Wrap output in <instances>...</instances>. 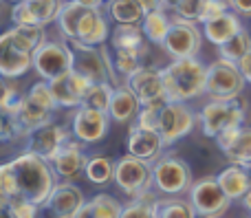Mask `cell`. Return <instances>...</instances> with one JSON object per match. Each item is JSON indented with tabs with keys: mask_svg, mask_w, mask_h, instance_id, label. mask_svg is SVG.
Returning <instances> with one entry per match:
<instances>
[{
	"mask_svg": "<svg viewBox=\"0 0 251 218\" xmlns=\"http://www.w3.org/2000/svg\"><path fill=\"white\" fill-rule=\"evenodd\" d=\"M75 51V71L84 75L86 79L95 82H113L115 86L119 82V75L113 69V60L110 53L106 51V47H91V44H82V42H71Z\"/></svg>",
	"mask_w": 251,
	"mask_h": 218,
	"instance_id": "cell-6",
	"label": "cell"
},
{
	"mask_svg": "<svg viewBox=\"0 0 251 218\" xmlns=\"http://www.w3.org/2000/svg\"><path fill=\"white\" fill-rule=\"evenodd\" d=\"M88 154L84 152L82 141H66L60 150L55 152V157L51 159V166L55 170V174L64 181H75L79 174L86 172Z\"/></svg>",
	"mask_w": 251,
	"mask_h": 218,
	"instance_id": "cell-19",
	"label": "cell"
},
{
	"mask_svg": "<svg viewBox=\"0 0 251 218\" xmlns=\"http://www.w3.org/2000/svg\"><path fill=\"white\" fill-rule=\"evenodd\" d=\"M22 101H25V95H20L16 86H11L9 82L2 84V97H0V110L9 115H18L22 108Z\"/></svg>",
	"mask_w": 251,
	"mask_h": 218,
	"instance_id": "cell-39",
	"label": "cell"
},
{
	"mask_svg": "<svg viewBox=\"0 0 251 218\" xmlns=\"http://www.w3.org/2000/svg\"><path fill=\"white\" fill-rule=\"evenodd\" d=\"M245 75L240 73L238 62L214 60L207 64V95L209 99H238L245 91Z\"/></svg>",
	"mask_w": 251,
	"mask_h": 218,
	"instance_id": "cell-8",
	"label": "cell"
},
{
	"mask_svg": "<svg viewBox=\"0 0 251 218\" xmlns=\"http://www.w3.org/2000/svg\"><path fill=\"white\" fill-rule=\"evenodd\" d=\"M9 166H11L13 176H16L18 196H25L33 201L35 205L44 207V203L49 201V196L55 190L57 179H60L53 170L51 161L26 150L25 154L9 161Z\"/></svg>",
	"mask_w": 251,
	"mask_h": 218,
	"instance_id": "cell-1",
	"label": "cell"
},
{
	"mask_svg": "<svg viewBox=\"0 0 251 218\" xmlns=\"http://www.w3.org/2000/svg\"><path fill=\"white\" fill-rule=\"evenodd\" d=\"M124 205L110 194H97L79 210L75 218H122Z\"/></svg>",
	"mask_w": 251,
	"mask_h": 218,
	"instance_id": "cell-29",
	"label": "cell"
},
{
	"mask_svg": "<svg viewBox=\"0 0 251 218\" xmlns=\"http://www.w3.org/2000/svg\"><path fill=\"white\" fill-rule=\"evenodd\" d=\"M238 66H240V73H243L245 79H247V84H251V51L238 62Z\"/></svg>",
	"mask_w": 251,
	"mask_h": 218,
	"instance_id": "cell-46",
	"label": "cell"
},
{
	"mask_svg": "<svg viewBox=\"0 0 251 218\" xmlns=\"http://www.w3.org/2000/svg\"><path fill=\"white\" fill-rule=\"evenodd\" d=\"M240 18H243L240 13H236L234 9H229V11H225V13H221V16L212 18V20L203 22L205 40H207V42H212L216 48L223 47V44L229 42V40L245 26Z\"/></svg>",
	"mask_w": 251,
	"mask_h": 218,
	"instance_id": "cell-24",
	"label": "cell"
},
{
	"mask_svg": "<svg viewBox=\"0 0 251 218\" xmlns=\"http://www.w3.org/2000/svg\"><path fill=\"white\" fill-rule=\"evenodd\" d=\"M229 2L236 13H240L243 18H251V0H229Z\"/></svg>",
	"mask_w": 251,
	"mask_h": 218,
	"instance_id": "cell-44",
	"label": "cell"
},
{
	"mask_svg": "<svg viewBox=\"0 0 251 218\" xmlns=\"http://www.w3.org/2000/svg\"><path fill=\"white\" fill-rule=\"evenodd\" d=\"M0 203H4L16 218H38V207L40 205H35L33 201H29V198H25V196L2 198Z\"/></svg>",
	"mask_w": 251,
	"mask_h": 218,
	"instance_id": "cell-40",
	"label": "cell"
},
{
	"mask_svg": "<svg viewBox=\"0 0 251 218\" xmlns=\"http://www.w3.org/2000/svg\"><path fill=\"white\" fill-rule=\"evenodd\" d=\"M134 95L139 97L141 104H156V101H168L165 95V82H163V69L156 66H139L128 79H126Z\"/></svg>",
	"mask_w": 251,
	"mask_h": 218,
	"instance_id": "cell-15",
	"label": "cell"
},
{
	"mask_svg": "<svg viewBox=\"0 0 251 218\" xmlns=\"http://www.w3.org/2000/svg\"><path fill=\"white\" fill-rule=\"evenodd\" d=\"M203 29L199 26V22L185 20V18H172V26L168 31V38L161 44L165 53L172 60H181V57H196L203 47Z\"/></svg>",
	"mask_w": 251,
	"mask_h": 218,
	"instance_id": "cell-11",
	"label": "cell"
},
{
	"mask_svg": "<svg viewBox=\"0 0 251 218\" xmlns=\"http://www.w3.org/2000/svg\"><path fill=\"white\" fill-rule=\"evenodd\" d=\"M115 183L130 198L148 196L154 188L152 163L128 152L119 161H115Z\"/></svg>",
	"mask_w": 251,
	"mask_h": 218,
	"instance_id": "cell-4",
	"label": "cell"
},
{
	"mask_svg": "<svg viewBox=\"0 0 251 218\" xmlns=\"http://www.w3.org/2000/svg\"><path fill=\"white\" fill-rule=\"evenodd\" d=\"M33 57L35 53L20 48L2 33L0 38V75L4 79H18L29 71H33Z\"/></svg>",
	"mask_w": 251,
	"mask_h": 218,
	"instance_id": "cell-21",
	"label": "cell"
},
{
	"mask_svg": "<svg viewBox=\"0 0 251 218\" xmlns=\"http://www.w3.org/2000/svg\"><path fill=\"white\" fill-rule=\"evenodd\" d=\"M84 205H86V198L82 190L71 181H62L44 203V210L51 214V218H75Z\"/></svg>",
	"mask_w": 251,
	"mask_h": 218,
	"instance_id": "cell-18",
	"label": "cell"
},
{
	"mask_svg": "<svg viewBox=\"0 0 251 218\" xmlns=\"http://www.w3.org/2000/svg\"><path fill=\"white\" fill-rule=\"evenodd\" d=\"M64 0H18L11 7V22L26 26H44L57 22Z\"/></svg>",
	"mask_w": 251,
	"mask_h": 218,
	"instance_id": "cell-14",
	"label": "cell"
},
{
	"mask_svg": "<svg viewBox=\"0 0 251 218\" xmlns=\"http://www.w3.org/2000/svg\"><path fill=\"white\" fill-rule=\"evenodd\" d=\"M71 132L73 130L60 126V123L49 121V123H44V126L29 130V135H26V150L51 161L57 150L71 139Z\"/></svg>",
	"mask_w": 251,
	"mask_h": 218,
	"instance_id": "cell-17",
	"label": "cell"
},
{
	"mask_svg": "<svg viewBox=\"0 0 251 218\" xmlns=\"http://www.w3.org/2000/svg\"><path fill=\"white\" fill-rule=\"evenodd\" d=\"M122 218H159V198L152 196V192L148 196L132 198L124 205Z\"/></svg>",
	"mask_w": 251,
	"mask_h": 218,
	"instance_id": "cell-33",
	"label": "cell"
},
{
	"mask_svg": "<svg viewBox=\"0 0 251 218\" xmlns=\"http://www.w3.org/2000/svg\"><path fill=\"white\" fill-rule=\"evenodd\" d=\"M165 145L168 144H165V139L161 137L159 130L130 126V132H128V152L130 154L143 159V161L154 163L156 159H161V152H163Z\"/></svg>",
	"mask_w": 251,
	"mask_h": 218,
	"instance_id": "cell-23",
	"label": "cell"
},
{
	"mask_svg": "<svg viewBox=\"0 0 251 218\" xmlns=\"http://www.w3.org/2000/svg\"><path fill=\"white\" fill-rule=\"evenodd\" d=\"M113 93H115L113 82H95V84H91V88H88L86 97H84V104L108 113L110 101H113Z\"/></svg>",
	"mask_w": 251,
	"mask_h": 218,
	"instance_id": "cell-35",
	"label": "cell"
},
{
	"mask_svg": "<svg viewBox=\"0 0 251 218\" xmlns=\"http://www.w3.org/2000/svg\"><path fill=\"white\" fill-rule=\"evenodd\" d=\"M218 183H221V188L225 190V194L231 198V201L243 198L251 188L249 168H243V166H238V163H231L229 168H225V170L218 174Z\"/></svg>",
	"mask_w": 251,
	"mask_h": 218,
	"instance_id": "cell-27",
	"label": "cell"
},
{
	"mask_svg": "<svg viewBox=\"0 0 251 218\" xmlns=\"http://www.w3.org/2000/svg\"><path fill=\"white\" fill-rule=\"evenodd\" d=\"M110 24L108 18L104 16L101 9L86 7L77 22V31H75V40L71 42H82L91 44V47H104L106 40H110Z\"/></svg>",
	"mask_w": 251,
	"mask_h": 218,
	"instance_id": "cell-20",
	"label": "cell"
},
{
	"mask_svg": "<svg viewBox=\"0 0 251 218\" xmlns=\"http://www.w3.org/2000/svg\"><path fill=\"white\" fill-rule=\"evenodd\" d=\"M172 18L168 13V9H156V11H148L146 18L141 22V29L146 33V38L150 40L152 44H163L165 38H168V31L172 26Z\"/></svg>",
	"mask_w": 251,
	"mask_h": 218,
	"instance_id": "cell-30",
	"label": "cell"
},
{
	"mask_svg": "<svg viewBox=\"0 0 251 218\" xmlns=\"http://www.w3.org/2000/svg\"><path fill=\"white\" fill-rule=\"evenodd\" d=\"M9 2H11V4H13V2H18V0H9Z\"/></svg>",
	"mask_w": 251,
	"mask_h": 218,
	"instance_id": "cell-50",
	"label": "cell"
},
{
	"mask_svg": "<svg viewBox=\"0 0 251 218\" xmlns=\"http://www.w3.org/2000/svg\"><path fill=\"white\" fill-rule=\"evenodd\" d=\"M199 212L190 203V198H159V218H196Z\"/></svg>",
	"mask_w": 251,
	"mask_h": 218,
	"instance_id": "cell-34",
	"label": "cell"
},
{
	"mask_svg": "<svg viewBox=\"0 0 251 218\" xmlns=\"http://www.w3.org/2000/svg\"><path fill=\"white\" fill-rule=\"evenodd\" d=\"M229 9H231V2H229V0H207L201 24H203V22H207V20H212V18H216V16H221V13L229 11Z\"/></svg>",
	"mask_w": 251,
	"mask_h": 218,
	"instance_id": "cell-43",
	"label": "cell"
},
{
	"mask_svg": "<svg viewBox=\"0 0 251 218\" xmlns=\"http://www.w3.org/2000/svg\"><path fill=\"white\" fill-rule=\"evenodd\" d=\"M163 104H161V101H156V104H141V110H139V115H137V119H134L132 126L152 128V130H156V128H159V115H161Z\"/></svg>",
	"mask_w": 251,
	"mask_h": 218,
	"instance_id": "cell-41",
	"label": "cell"
},
{
	"mask_svg": "<svg viewBox=\"0 0 251 218\" xmlns=\"http://www.w3.org/2000/svg\"><path fill=\"white\" fill-rule=\"evenodd\" d=\"M168 101H190L207 93V64L199 57L172 60L163 69Z\"/></svg>",
	"mask_w": 251,
	"mask_h": 218,
	"instance_id": "cell-2",
	"label": "cell"
},
{
	"mask_svg": "<svg viewBox=\"0 0 251 218\" xmlns=\"http://www.w3.org/2000/svg\"><path fill=\"white\" fill-rule=\"evenodd\" d=\"M29 130L25 128V123L18 119V115L2 113V123H0V139L4 144H13L18 139H26Z\"/></svg>",
	"mask_w": 251,
	"mask_h": 218,
	"instance_id": "cell-38",
	"label": "cell"
},
{
	"mask_svg": "<svg viewBox=\"0 0 251 218\" xmlns=\"http://www.w3.org/2000/svg\"><path fill=\"white\" fill-rule=\"evenodd\" d=\"M0 214H2V218H16V216L11 214V210L4 205V203H2V207H0Z\"/></svg>",
	"mask_w": 251,
	"mask_h": 218,
	"instance_id": "cell-49",
	"label": "cell"
},
{
	"mask_svg": "<svg viewBox=\"0 0 251 218\" xmlns=\"http://www.w3.org/2000/svg\"><path fill=\"white\" fill-rule=\"evenodd\" d=\"M106 9L115 24H141L148 13L139 0H108Z\"/></svg>",
	"mask_w": 251,
	"mask_h": 218,
	"instance_id": "cell-28",
	"label": "cell"
},
{
	"mask_svg": "<svg viewBox=\"0 0 251 218\" xmlns=\"http://www.w3.org/2000/svg\"><path fill=\"white\" fill-rule=\"evenodd\" d=\"M240 201H243V207H245V210H247L249 214H251V188H249V192L245 194L243 198H240Z\"/></svg>",
	"mask_w": 251,
	"mask_h": 218,
	"instance_id": "cell-48",
	"label": "cell"
},
{
	"mask_svg": "<svg viewBox=\"0 0 251 218\" xmlns=\"http://www.w3.org/2000/svg\"><path fill=\"white\" fill-rule=\"evenodd\" d=\"M216 145L229 159V163H238L251 170V128L238 126L216 137Z\"/></svg>",
	"mask_w": 251,
	"mask_h": 218,
	"instance_id": "cell-22",
	"label": "cell"
},
{
	"mask_svg": "<svg viewBox=\"0 0 251 218\" xmlns=\"http://www.w3.org/2000/svg\"><path fill=\"white\" fill-rule=\"evenodd\" d=\"M86 179L93 185H108L115 181V161H110L104 154H95V157H88L86 163Z\"/></svg>",
	"mask_w": 251,
	"mask_h": 218,
	"instance_id": "cell-31",
	"label": "cell"
},
{
	"mask_svg": "<svg viewBox=\"0 0 251 218\" xmlns=\"http://www.w3.org/2000/svg\"><path fill=\"white\" fill-rule=\"evenodd\" d=\"M0 196L2 198L18 196V183H16V176H13V170L9 163H4L0 168Z\"/></svg>",
	"mask_w": 251,
	"mask_h": 218,
	"instance_id": "cell-42",
	"label": "cell"
},
{
	"mask_svg": "<svg viewBox=\"0 0 251 218\" xmlns=\"http://www.w3.org/2000/svg\"><path fill=\"white\" fill-rule=\"evenodd\" d=\"M247 218H251V216H247Z\"/></svg>",
	"mask_w": 251,
	"mask_h": 218,
	"instance_id": "cell-51",
	"label": "cell"
},
{
	"mask_svg": "<svg viewBox=\"0 0 251 218\" xmlns=\"http://www.w3.org/2000/svg\"><path fill=\"white\" fill-rule=\"evenodd\" d=\"M249 51H251V31H247L243 26L229 42H225L223 47H218V57L229 60V62H240Z\"/></svg>",
	"mask_w": 251,
	"mask_h": 218,
	"instance_id": "cell-32",
	"label": "cell"
},
{
	"mask_svg": "<svg viewBox=\"0 0 251 218\" xmlns=\"http://www.w3.org/2000/svg\"><path fill=\"white\" fill-rule=\"evenodd\" d=\"M199 121V113L187 106V101H165L159 115V128L165 144H176L185 135H190L194 123Z\"/></svg>",
	"mask_w": 251,
	"mask_h": 218,
	"instance_id": "cell-12",
	"label": "cell"
},
{
	"mask_svg": "<svg viewBox=\"0 0 251 218\" xmlns=\"http://www.w3.org/2000/svg\"><path fill=\"white\" fill-rule=\"evenodd\" d=\"M110 115L106 110H97L93 106L82 104L79 108H75L73 119H71V130H73L75 139H79L82 144H100L110 128Z\"/></svg>",
	"mask_w": 251,
	"mask_h": 218,
	"instance_id": "cell-13",
	"label": "cell"
},
{
	"mask_svg": "<svg viewBox=\"0 0 251 218\" xmlns=\"http://www.w3.org/2000/svg\"><path fill=\"white\" fill-rule=\"evenodd\" d=\"M73 66H75V51L69 40H49L47 38V42L35 51L33 71L42 79H47V82L69 73Z\"/></svg>",
	"mask_w": 251,
	"mask_h": 218,
	"instance_id": "cell-7",
	"label": "cell"
},
{
	"mask_svg": "<svg viewBox=\"0 0 251 218\" xmlns=\"http://www.w3.org/2000/svg\"><path fill=\"white\" fill-rule=\"evenodd\" d=\"M139 110H141V101L139 97L134 95V91L128 86L126 82L117 84L115 86V93H113V101H110V119L115 123H132L137 119Z\"/></svg>",
	"mask_w": 251,
	"mask_h": 218,
	"instance_id": "cell-25",
	"label": "cell"
},
{
	"mask_svg": "<svg viewBox=\"0 0 251 218\" xmlns=\"http://www.w3.org/2000/svg\"><path fill=\"white\" fill-rule=\"evenodd\" d=\"M187 194L201 218H223L231 207V198L221 188L218 176H203L194 181Z\"/></svg>",
	"mask_w": 251,
	"mask_h": 218,
	"instance_id": "cell-10",
	"label": "cell"
},
{
	"mask_svg": "<svg viewBox=\"0 0 251 218\" xmlns=\"http://www.w3.org/2000/svg\"><path fill=\"white\" fill-rule=\"evenodd\" d=\"M146 11H156V9H170V0H139Z\"/></svg>",
	"mask_w": 251,
	"mask_h": 218,
	"instance_id": "cell-45",
	"label": "cell"
},
{
	"mask_svg": "<svg viewBox=\"0 0 251 218\" xmlns=\"http://www.w3.org/2000/svg\"><path fill=\"white\" fill-rule=\"evenodd\" d=\"M148 42L141 24H117L110 33V47L117 51H128L134 55H148Z\"/></svg>",
	"mask_w": 251,
	"mask_h": 218,
	"instance_id": "cell-26",
	"label": "cell"
},
{
	"mask_svg": "<svg viewBox=\"0 0 251 218\" xmlns=\"http://www.w3.org/2000/svg\"><path fill=\"white\" fill-rule=\"evenodd\" d=\"M152 176H154V190L163 196H181L192 188V170L183 159L174 154L156 159L152 163Z\"/></svg>",
	"mask_w": 251,
	"mask_h": 218,
	"instance_id": "cell-5",
	"label": "cell"
},
{
	"mask_svg": "<svg viewBox=\"0 0 251 218\" xmlns=\"http://www.w3.org/2000/svg\"><path fill=\"white\" fill-rule=\"evenodd\" d=\"M57 108L60 106H57L55 97H53L51 86H49L47 79H42V82H35L25 95L18 119L25 123L26 130H33V128H40L44 123L53 121V113Z\"/></svg>",
	"mask_w": 251,
	"mask_h": 218,
	"instance_id": "cell-9",
	"label": "cell"
},
{
	"mask_svg": "<svg viewBox=\"0 0 251 218\" xmlns=\"http://www.w3.org/2000/svg\"><path fill=\"white\" fill-rule=\"evenodd\" d=\"M71 2H77V4H84V7H93V9H101L106 0H71Z\"/></svg>",
	"mask_w": 251,
	"mask_h": 218,
	"instance_id": "cell-47",
	"label": "cell"
},
{
	"mask_svg": "<svg viewBox=\"0 0 251 218\" xmlns=\"http://www.w3.org/2000/svg\"><path fill=\"white\" fill-rule=\"evenodd\" d=\"M205 4H207V0H170V9L174 11V16L199 22V24L203 20Z\"/></svg>",
	"mask_w": 251,
	"mask_h": 218,
	"instance_id": "cell-37",
	"label": "cell"
},
{
	"mask_svg": "<svg viewBox=\"0 0 251 218\" xmlns=\"http://www.w3.org/2000/svg\"><path fill=\"white\" fill-rule=\"evenodd\" d=\"M91 84H93L91 79H86L79 71L71 69L69 73L51 79L49 86H51V93H53V97H55L60 108H73L75 110L84 104V97H86Z\"/></svg>",
	"mask_w": 251,
	"mask_h": 218,
	"instance_id": "cell-16",
	"label": "cell"
},
{
	"mask_svg": "<svg viewBox=\"0 0 251 218\" xmlns=\"http://www.w3.org/2000/svg\"><path fill=\"white\" fill-rule=\"evenodd\" d=\"M201 130L205 137H214L243 126L245 121V104L240 99H209L199 110Z\"/></svg>",
	"mask_w": 251,
	"mask_h": 218,
	"instance_id": "cell-3",
	"label": "cell"
},
{
	"mask_svg": "<svg viewBox=\"0 0 251 218\" xmlns=\"http://www.w3.org/2000/svg\"><path fill=\"white\" fill-rule=\"evenodd\" d=\"M110 60H113L115 73H117L119 77L124 79V82L134 73V71L139 69V66H143L141 64V60H143L141 55H134V53H128V51H117V48H113V55H110Z\"/></svg>",
	"mask_w": 251,
	"mask_h": 218,
	"instance_id": "cell-36",
	"label": "cell"
}]
</instances>
